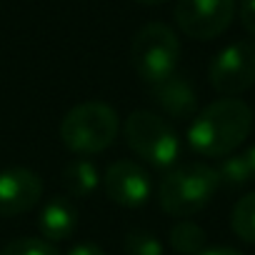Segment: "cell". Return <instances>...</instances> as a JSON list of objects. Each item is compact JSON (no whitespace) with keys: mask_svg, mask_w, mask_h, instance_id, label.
<instances>
[{"mask_svg":"<svg viewBox=\"0 0 255 255\" xmlns=\"http://www.w3.org/2000/svg\"><path fill=\"white\" fill-rule=\"evenodd\" d=\"M68 255H108V253L95 243H78L68 250Z\"/></svg>","mask_w":255,"mask_h":255,"instance_id":"cell-19","label":"cell"},{"mask_svg":"<svg viewBox=\"0 0 255 255\" xmlns=\"http://www.w3.org/2000/svg\"><path fill=\"white\" fill-rule=\"evenodd\" d=\"M235 10V0H178L173 18L188 38L213 40L230 28Z\"/></svg>","mask_w":255,"mask_h":255,"instance_id":"cell-6","label":"cell"},{"mask_svg":"<svg viewBox=\"0 0 255 255\" xmlns=\"http://www.w3.org/2000/svg\"><path fill=\"white\" fill-rule=\"evenodd\" d=\"M60 183H63V188H65L73 198H88V195H93V193L98 190V185H100L103 180H100L98 165L83 155V158L70 160V163L63 168Z\"/></svg>","mask_w":255,"mask_h":255,"instance_id":"cell-12","label":"cell"},{"mask_svg":"<svg viewBox=\"0 0 255 255\" xmlns=\"http://www.w3.org/2000/svg\"><path fill=\"white\" fill-rule=\"evenodd\" d=\"M220 188L215 168L205 163H185L165 173L158 185V203L168 215L188 218L203 210Z\"/></svg>","mask_w":255,"mask_h":255,"instance_id":"cell-3","label":"cell"},{"mask_svg":"<svg viewBox=\"0 0 255 255\" xmlns=\"http://www.w3.org/2000/svg\"><path fill=\"white\" fill-rule=\"evenodd\" d=\"M205 230L198 223L180 220L170 228V245L180 255H198L200 250H205Z\"/></svg>","mask_w":255,"mask_h":255,"instance_id":"cell-13","label":"cell"},{"mask_svg":"<svg viewBox=\"0 0 255 255\" xmlns=\"http://www.w3.org/2000/svg\"><path fill=\"white\" fill-rule=\"evenodd\" d=\"M125 255H163V243L148 230H130L125 235Z\"/></svg>","mask_w":255,"mask_h":255,"instance_id":"cell-17","label":"cell"},{"mask_svg":"<svg viewBox=\"0 0 255 255\" xmlns=\"http://www.w3.org/2000/svg\"><path fill=\"white\" fill-rule=\"evenodd\" d=\"M125 140L130 150L155 168H170L180 158L175 128L153 110H133L125 120Z\"/></svg>","mask_w":255,"mask_h":255,"instance_id":"cell-4","label":"cell"},{"mask_svg":"<svg viewBox=\"0 0 255 255\" xmlns=\"http://www.w3.org/2000/svg\"><path fill=\"white\" fill-rule=\"evenodd\" d=\"M43 198V180L28 168L0 170V215L13 218L33 210Z\"/></svg>","mask_w":255,"mask_h":255,"instance_id":"cell-9","label":"cell"},{"mask_svg":"<svg viewBox=\"0 0 255 255\" xmlns=\"http://www.w3.org/2000/svg\"><path fill=\"white\" fill-rule=\"evenodd\" d=\"M130 60L138 78L148 85H155L175 73L180 60V40L175 30L165 23L143 25L130 45Z\"/></svg>","mask_w":255,"mask_h":255,"instance_id":"cell-5","label":"cell"},{"mask_svg":"<svg viewBox=\"0 0 255 255\" xmlns=\"http://www.w3.org/2000/svg\"><path fill=\"white\" fill-rule=\"evenodd\" d=\"M0 255H58V248L45 238H15L0 250Z\"/></svg>","mask_w":255,"mask_h":255,"instance_id":"cell-16","label":"cell"},{"mask_svg":"<svg viewBox=\"0 0 255 255\" xmlns=\"http://www.w3.org/2000/svg\"><path fill=\"white\" fill-rule=\"evenodd\" d=\"M103 188L115 205L140 208L153 195V180L143 165L135 160H118L105 170Z\"/></svg>","mask_w":255,"mask_h":255,"instance_id":"cell-8","label":"cell"},{"mask_svg":"<svg viewBox=\"0 0 255 255\" xmlns=\"http://www.w3.org/2000/svg\"><path fill=\"white\" fill-rule=\"evenodd\" d=\"M253 130V110L235 95L205 105L188 128V145L203 158H225L238 150Z\"/></svg>","mask_w":255,"mask_h":255,"instance_id":"cell-1","label":"cell"},{"mask_svg":"<svg viewBox=\"0 0 255 255\" xmlns=\"http://www.w3.org/2000/svg\"><path fill=\"white\" fill-rule=\"evenodd\" d=\"M150 93L155 98V103L170 115V118H178V120H185V118H193L195 110H198V95H195V88L190 85V80L180 73H173L168 75L165 80L150 85Z\"/></svg>","mask_w":255,"mask_h":255,"instance_id":"cell-10","label":"cell"},{"mask_svg":"<svg viewBox=\"0 0 255 255\" xmlns=\"http://www.w3.org/2000/svg\"><path fill=\"white\" fill-rule=\"evenodd\" d=\"M210 85L223 95H240L255 85V43L235 40L210 63Z\"/></svg>","mask_w":255,"mask_h":255,"instance_id":"cell-7","label":"cell"},{"mask_svg":"<svg viewBox=\"0 0 255 255\" xmlns=\"http://www.w3.org/2000/svg\"><path fill=\"white\" fill-rule=\"evenodd\" d=\"M230 228H233V233H235L243 243L255 245V190L248 193V195H243V198L233 205Z\"/></svg>","mask_w":255,"mask_h":255,"instance_id":"cell-14","label":"cell"},{"mask_svg":"<svg viewBox=\"0 0 255 255\" xmlns=\"http://www.w3.org/2000/svg\"><path fill=\"white\" fill-rule=\"evenodd\" d=\"M120 130L118 113L100 100H85L70 108L60 123V140L75 155H95L108 150Z\"/></svg>","mask_w":255,"mask_h":255,"instance_id":"cell-2","label":"cell"},{"mask_svg":"<svg viewBox=\"0 0 255 255\" xmlns=\"http://www.w3.org/2000/svg\"><path fill=\"white\" fill-rule=\"evenodd\" d=\"M198 255H243V253L235 250V248H225V245H220V248H205V250H200Z\"/></svg>","mask_w":255,"mask_h":255,"instance_id":"cell-20","label":"cell"},{"mask_svg":"<svg viewBox=\"0 0 255 255\" xmlns=\"http://www.w3.org/2000/svg\"><path fill=\"white\" fill-rule=\"evenodd\" d=\"M215 173H218V183H220L223 188H230V190L245 188V185L253 180L245 153H240V155H233V153L225 155V158L220 160V165L215 168Z\"/></svg>","mask_w":255,"mask_h":255,"instance_id":"cell-15","label":"cell"},{"mask_svg":"<svg viewBox=\"0 0 255 255\" xmlns=\"http://www.w3.org/2000/svg\"><path fill=\"white\" fill-rule=\"evenodd\" d=\"M238 15H240V25L255 38V0H240Z\"/></svg>","mask_w":255,"mask_h":255,"instance_id":"cell-18","label":"cell"},{"mask_svg":"<svg viewBox=\"0 0 255 255\" xmlns=\"http://www.w3.org/2000/svg\"><path fill=\"white\" fill-rule=\"evenodd\" d=\"M245 158H248V165H250V175H253V180H255V145L245 150Z\"/></svg>","mask_w":255,"mask_h":255,"instance_id":"cell-21","label":"cell"},{"mask_svg":"<svg viewBox=\"0 0 255 255\" xmlns=\"http://www.w3.org/2000/svg\"><path fill=\"white\" fill-rule=\"evenodd\" d=\"M135 3H140V5H163L165 0H135Z\"/></svg>","mask_w":255,"mask_h":255,"instance_id":"cell-22","label":"cell"},{"mask_svg":"<svg viewBox=\"0 0 255 255\" xmlns=\"http://www.w3.org/2000/svg\"><path fill=\"white\" fill-rule=\"evenodd\" d=\"M38 228H40V235L50 243L68 240L78 228V208L73 205L70 198H63V195L53 198L43 205L38 215Z\"/></svg>","mask_w":255,"mask_h":255,"instance_id":"cell-11","label":"cell"}]
</instances>
